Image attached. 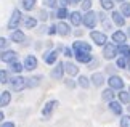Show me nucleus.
<instances>
[{
  "label": "nucleus",
  "mask_w": 130,
  "mask_h": 127,
  "mask_svg": "<svg viewBox=\"0 0 130 127\" xmlns=\"http://www.w3.org/2000/svg\"><path fill=\"white\" fill-rule=\"evenodd\" d=\"M96 24H98V13H96V11L88 10V11L84 13V16H82V26H84V27H87V29H90V31H93V29L96 27Z\"/></svg>",
  "instance_id": "f257e3e1"
},
{
  "label": "nucleus",
  "mask_w": 130,
  "mask_h": 127,
  "mask_svg": "<svg viewBox=\"0 0 130 127\" xmlns=\"http://www.w3.org/2000/svg\"><path fill=\"white\" fill-rule=\"evenodd\" d=\"M8 84H10V87H11L13 92H21V90H24L27 87V79L23 77L21 74H13Z\"/></svg>",
  "instance_id": "f03ea898"
},
{
  "label": "nucleus",
  "mask_w": 130,
  "mask_h": 127,
  "mask_svg": "<svg viewBox=\"0 0 130 127\" xmlns=\"http://www.w3.org/2000/svg\"><path fill=\"white\" fill-rule=\"evenodd\" d=\"M23 19H24V16H23L21 10L14 8V10H13V13H11V16H10V19H8L7 27L10 29V31H14V29H18V27L23 24Z\"/></svg>",
  "instance_id": "7ed1b4c3"
},
{
  "label": "nucleus",
  "mask_w": 130,
  "mask_h": 127,
  "mask_svg": "<svg viewBox=\"0 0 130 127\" xmlns=\"http://www.w3.org/2000/svg\"><path fill=\"white\" fill-rule=\"evenodd\" d=\"M119 55V45L114 42H108L103 47V58L104 60H114Z\"/></svg>",
  "instance_id": "20e7f679"
},
{
  "label": "nucleus",
  "mask_w": 130,
  "mask_h": 127,
  "mask_svg": "<svg viewBox=\"0 0 130 127\" xmlns=\"http://www.w3.org/2000/svg\"><path fill=\"white\" fill-rule=\"evenodd\" d=\"M90 39H92V42L95 45H98V47H104V45L108 44V35H106V32L96 31V29L90 31Z\"/></svg>",
  "instance_id": "39448f33"
},
{
  "label": "nucleus",
  "mask_w": 130,
  "mask_h": 127,
  "mask_svg": "<svg viewBox=\"0 0 130 127\" xmlns=\"http://www.w3.org/2000/svg\"><path fill=\"white\" fill-rule=\"evenodd\" d=\"M108 87H111L114 90H122L124 89V85H125V82H124V79L121 77V76H117V74H112V76H109L108 77Z\"/></svg>",
  "instance_id": "423d86ee"
},
{
  "label": "nucleus",
  "mask_w": 130,
  "mask_h": 127,
  "mask_svg": "<svg viewBox=\"0 0 130 127\" xmlns=\"http://www.w3.org/2000/svg\"><path fill=\"white\" fill-rule=\"evenodd\" d=\"M16 60H18V53L14 52V50H11V48H5V50L0 52V61L2 63L10 64V63L16 61Z\"/></svg>",
  "instance_id": "0eeeda50"
},
{
  "label": "nucleus",
  "mask_w": 130,
  "mask_h": 127,
  "mask_svg": "<svg viewBox=\"0 0 130 127\" xmlns=\"http://www.w3.org/2000/svg\"><path fill=\"white\" fill-rule=\"evenodd\" d=\"M59 105V101L58 100H48L47 103L43 105V108H42V118H45V119H48L50 116L53 114V111L56 109V106Z\"/></svg>",
  "instance_id": "6e6552de"
},
{
  "label": "nucleus",
  "mask_w": 130,
  "mask_h": 127,
  "mask_svg": "<svg viewBox=\"0 0 130 127\" xmlns=\"http://www.w3.org/2000/svg\"><path fill=\"white\" fill-rule=\"evenodd\" d=\"M64 74H66V68H64L63 61H58L56 64H55V68L52 69V73H50L52 79H56V80H61L64 77Z\"/></svg>",
  "instance_id": "1a4fd4ad"
},
{
  "label": "nucleus",
  "mask_w": 130,
  "mask_h": 127,
  "mask_svg": "<svg viewBox=\"0 0 130 127\" xmlns=\"http://www.w3.org/2000/svg\"><path fill=\"white\" fill-rule=\"evenodd\" d=\"M74 57H76V61L80 64H88L93 61L92 52H74Z\"/></svg>",
  "instance_id": "9d476101"
},
{
  "label": "nucleus",
  "mask_w": 130,
  "mask_h": 127,
  "mask_svg": "<svg viewBox=\"0 0 130 127\" xmlns=\"http://www.w3.org/2000/svg\"><path fill=\"white\" fill-rule=\"evenodd\" d=\"M24 69L29 71V73H32V71H36L37 69V66H39V61H37V58L34 57V55H27L26 58H24Z\"/></svg>",
  "instance_id": "9b49d317"
},
{
  "label": "nucleus",
  "mask_w": 130,
  "mask_h": 127,
  "mask_svg": "<svg viewBox=\"0 0 130 127\" xmlns=\"http://www.w3.org/2000/svg\"><path fill=\"white\" fill-rule=\"evenodd\" d=\"M58 57H59V50H48L43 53V61L47 64H56L58 63Z\"/></svg>",
  "instance_id": "f8f14e48"
},
{
  "label": "nucleus",
  "mask_w": 130,
  "mask_h": 127,
  "mask_svg": "<svg viewBox=\"0 0 130 127\" xmlns=\"http://www.w3.org/2000/svg\"><path fill=\"white\" fill-rule=\"evenodd\" d=\"M108 108H109V111H111L112 114H116V116H122L124 114V106H122V103L119 100L108 101Z\"/></svg>",
  "instance_id": "ddd939ff"
},
{
  "label": "nucleus",
  "mask_w": 130,
  "mask_h": 127,
  "mask_svg": "<svg viewBox=\"0 0 130 127\" xmlns=\"http://www.w3.org/2000/svg\"><path fill=\"white\" fill-rule=\"evenodd\" d=\"M111 19H112V23L116 24L117 27H124L125 26V21H127V18L124 16L121 11H117V10H112L111 11Z\"/></svg>",
  "instance_id": "4468645a"
},
{
  "label": "nucleus",
  "mask_w": 130,
  "mask_h": 127,
  "mask_svg": "<svg viewBox=\"0 0 130 127\" xmlns=\"http://www.w3.org/2000/svg\"><path fill=\"white\" fill-rule=\"evenodd\" d=\"M127 32H124L121 31V29H117V31H114L112 35H111V40L114 44H117V45H122V44H127Z\"/></svg>",
  "instance_id": "2eb2a0df"
},
{
  "label": "nucleus",
  "mask_w": 130,
  "mask_h": 127,
  "mask_svg": "<svg viewBox=\"0 0 130 127\" xmlns=\"http://www.w3.org/2000/svg\"><path fill=\"white\" fill-rule=\"evenodd\" d=\"M98 21L101 23V26H103V29L104 31H111L112 29V19H111V16H106L103 11H100L98 13Z\"/></svg>",
  "instance_id": "dca6fc26"
},
{
  "label": "nucleus",
  "mask_w": 130,
  "mask_h": 127,
  "mask_svg": "<svg viewBox=\"0 0 130 127\" xmlns=\"http://www.w3.org/2000/svg\"><path fill=\"white\" fill-rule=\"evenodd\" d=\"M72 50L74 52H92V45L84 40H76L72 44Z\"/></svg>",
  "instance_id": "f3484780"
},
{
  "label": "nucleus",
  "mask_w": 130,
  "mask_h": 127,
  "mask_svg": "<svg viewBox=\"0 0 130 127\" xmlns=\"http://www.w3.org/2000/svg\"><path fill=\"white\" fill-rule=\"evenodd\" d=\"M10 40L14 44H23L24 40H26V34H24L21 29H14V31H11V34H10Z\"/></svg>",
  "instance_id": "a211bd4d"
},
{
  "label": "nucleus",
  "mask_w": 130,
  "mask_h": 127,
  "mask_svg": "<svg viewBox=\"0 0 130 127\" xmlns=\"http://www.w3.org/2000/svg\"><path fill=\"white\" fill-rule=\"evenodd\" d=\"M82 16L84 15L80 11H71L69 13V23H71V26L74 27H79L82 24Z\"/></svg>",
  "instance_id": "6ab92c4d"
},
{
  "label": "nucleus",
  "mask_w": 130,
  "mask_h": 127,
  "mask_svg": "<svg viewBox=\"0 0 130 127\" xmlns=\"http://www.w3.org/2000/svg\"><path fill=\"white\" fill-rule=\"evenodd\" d=\"M56 27H58V35H61V37H68L71 34V26L66 21H59L56 24Z\"/></svg>",
  "instance_id": "aec40b11"
},
{
  "label": "nucleus",
  "mask_w": 130,
  "mask_h": 127,
  "mask_svg": "<svg viewBox=\"0 0 130 127\" xmlns=\"http://www.w3.org/2000/svg\"><path fill=\"white\" fill-rule=\"evenodd\" d=\"M64 68H66V74L69 77H74V76H79V66L72 61H66L64 63Z\"/></svg>",
  "instance_id": "412c9836"
},
{
  "label": "nucleus",
  "mask_w": 130,
  "mask_h": 127,
  "mask_svg": "<svg viewBox=\"0 0 130 127\" xmlns=\"http://www.w3.org/2000/svg\"><path fill=\"white\" fill-rule=\"evenodd\" d=\"M90 80H92V85H95V87H101V85L106 82L103 73H93L92 77H90Z\"/></svg>",
  "instance_id": "4be33fe9"
},
{
  "label": "nucleus",
  "mask_w": 130,
  "mask_h": 127,
  "mask_svg": "<svg viewBox=\"0 0 130 127\" xmlns=\"http://www.w3.org/2000/svg\"><path fill=\"white\" fill-rule=\"evenodd\" d=\"M37 23H39V19L34 18V16H24V19H23L24 29H36L37 27Z\"/></svg>",
  "instance_id": "5701e85b"
},
{
  "label": "nucleus",
  "mask_w": 130,
  "mask_h": 127,
  "mask_svg": "<svg viewBox=\"0 0 130 127\" xmlns=\"http://www.w3.org/2000/svg\"><path fill=\"white\" fill-rule=\"evenodd\" d=\"M11 103V92L10 90H3L2 93H0V108H5V106H8Z\"/></svg>",
  "instance_id": "b1692460"
},
{
  "label": "nucleus",
  "mask_w": 130,
  "mask_h": 127,
  "mask_svg": "<svg viewBox=\"0 0 130 127\" xmlns=\"http://www.w3.org/2000/svg\"><path fill=\"white\" fill-rule=\"evenodd\" d=\"M8 69L11 71V74H21L23 71H24V64L19 63L18 60H16V61H13V63L8 64Z\"/></svg>",
  "instance_id": "393cba45"
},
{
  "label": "nucleus",
  "mask_w": 130,
  "mask_h": 127,
  "mask_svg": "<svg viewBox=\"0 0 130 127\" xmlns=\"http://www.w3.org/2000/svg\"><path fill=\"white\" fill-rule=\"evenodd\" d=\"M59 21H64L66 18H69V11H68V7H58L56 8V13H55Z\"/></svg>",
  "instance_id": "a878e982"
},
{
  "label": "nucleus",
  "mask_w": 130,
  "mask_h": 127,
  "mask_svg": "<svg viewBox=\"0 0 130 127\" xmlns=\"http://www.w3.org/2000/svg\"><path fill=\"white\" fill-rule=\"evenodd\" d=\"M42 79H43L42 76H31V77H27V89H34L37 85H40Z\"/></svg>",
  "instance_id": "bb28decb"
},
{
  "label": "nucleus",
  "mask_w": 130,
  "mask_h": 127,
  "mask_svg": "<svg viewBox=\"0 0 130 127\" xmlns=\"http://www.w3.org/2000/svg\"><path fill=\"white\" fill-rule=\"evenodd\" d=\"M117 98L119 101H121L122 105H130V92H127V90H119V93H117Z\"/></svg>",
  "instance_id": "cd10ccee"
},
{
  "label": "nucleus",
  "mask_w": 130,
  "mask_h": 127,
  "mask_svg": "<svg viewBox=\"0 0 130 127\" xmlns=\"http://www.w3.org/2000/svg\"><path fill=\"white\" fill-rule=\"evenodd\" d=\"M116 90L114 89H111V87H108V89H104L103 92H101V100H104V101H111V100H114V93Z\"/></svg>",
  "instance_id": "c85d7f7f"
},
{
  "label": "nucleus",
  "mask_w": 130,
  "mask_h": 127,
  "mask_svg": "<svg viewBox=\"0 0 130 127\" xmlns=\"http://www.w3.org/2000/svg\"><path fill=\"white\" fill-rule=\"evenodd\" d=\"M11 79V71L10 69H0V84H8Z\"/></svg>",
  "instance_id": "c756f323"
},
{
  "label": "nucleus",
  "mask_w": 130,
  "mask_h": 127,
  "mask_svg": "<svg viewBox=\"0 0 130 127\" xmlns=\"http://www.w3.org/2000/svg\"><path fill=\"white\" fill-rule=\"evenodd\" d=\"M36 3L37 0H21V8L24 11H32L36 8Z\"/></svg>",
  "instance_id": "7c9ffc66"
},
{
  "label": "nucleus",
  "mask_w": 130,
  "mask_h": 127,
  "mask_svg": "<svg viewBox=\"0 0 130 127\" xmlns=\"http://www.w3.org/2000/svg\"><path fill=\"white\" fill-rule=\"evenodd\" d=\"M77 85H79V87H82V89H88L90 85H92V80H90L87 76H79Z\"/></svg>",
  "instance_id": "2f4dec72"
},
{
  "label": "nucleus",
  "mask_w": 130,
  "mask_h": 127,
  "mask_svg": "<svg viewBox=\"0 0 130 127\" xmlns=\"http://www.w3.org/2000/svg\"><path fill=\"white\" fill-rule=\"evenodd\" d=\"M114 2H116V0H100V5H101V8L106 10V11H112L114 10Z\"/></svg>",
  "instance_id": "473e14b6"
},
{
  "label": "nucleus",
  "mask_w": 130,
  "mask_h": 127,
  "mask_svg": "<svg viewBox=\"0 0 130 127\" xmlns=\"http://www.w3.org/2000/svg\"><path fill=\"white\" fill-rule=\"evenodd\" d=\"M127 61H128V58H125V57H117L116 58V66L119 69H127Z\"/></svg>",
  "instance_id": "72a5a7b5"
},
{
  "label": "nucleus",
  "mask_w": 130,
  "mask_h": 127,
  "mask_svg": "<svg viewBox=\"0 0 130 127\" xmlns=\"http://www.w3.org/2000/svg\"><path fill=\"white\" fill-rule=\"evenodd\" d=\"M119 11H121L125 18H130V3L127 2V0L121 3V10H119Z\"/></svg>",
  "instance_id": "f704fd0d"
},
{
  "label": "nucleus",
  "mask_w": 130,
  "mask_h": 127,
  "mask_svg": "<svg viewBox=\"0 0 130 127\" xmlns=\"http://www.w3.org/2000/svg\"><path fill=\"white\" fill-rule=\"evenodd\" d=\"M119 55H122V57H125V58H130V47L127 44L119 45Z\"/></svg>",
  "instance_id": "c9c22d12"
},
{
  "label": "nucleus",
  "mask_w": 130,
  "mask_h": 127,
  "mask_svg": "<svg viewBox=\"0 0 130 127\" xmlns=\"http://www.w3.org/2000/svg\"><path fill=\"white\" fill-rule=\"evenodd\" d=\"M42 3L45 8H50V10H56V7L59 5L58 0H42Z\"/></svg>",
  "instance_id": "e433bc0d"
},
{
  "label": "nucleus",
  "mask_w": 130,
  "mask_h": 127,
  "mask_svg": "<svg viewBox=\"0 0 130 127\" xmlns=\"http://www.w3.org/2000/svg\"><path fill=\"white\" fill-rule=\"evenodd\" d=\"M121 127H130V114L121 116Z\"/></svg>",
  "instance_id": "4c0bfd02"
},
{
  "label": "nucleus",
  "mask_w": 130,
  "mask_h": 127,
  "mask_svg": "<svg viewBox=\"0 0 130 127\" xmlns=\"http://www.w3.org/2000/svg\"><path fill=\"white\" fill-rule=\"evenodd\" d=\"M92 5H93V0H82V2H80V7H82L84 11L92 10Z\"/></svg>",
  "instance_id": "58836bf2"
},
{
  "label": "nucleus",
  "mask_w": 130,
  "mask_h": 127,
  "mask_svg": "<svg viewBox=\"0 0 130 127\" xmlns=\"http://www.w3.org/2000/svg\"><path fill=\"white\" fill-rule=\"evenodd\" d=\"M61 50H63L64 57H68V58H71V57H74V50H72V47H71V48H69V47H63Z\"/></svg>",
  "instance_id": "ea45409f"
},
{
  "label": "nucleus",
  "mask_w": 130,
  "mask_h": 127,
  "mask_svg": "<svg viewBox=\"0 0 130 127\" xmlns=\"http://www.w3.org/2000/svg\"><path fill=\"white\" fill-rule=\"evenodd\" d=\"M8 39L7 37H0V52H2V50H5V48H7L8 47Z\"/></svg>",
  "instance_id": "a19ab883"
},
{
  "label": "nucleus",
  "mask_w": 130,
  "mask_h": 127,
  "mask_svg": "<svg viewBox=\"0 0 130 127\" xmlns=\"http://www.w3.org/2000/svg\"><path fill=\"white\" fill-rule=\"evenodd\" d=\"M48 16H50V15L45 11V10H40V11H39V19H40V21H47Z\"/></svg>",
  "instance_id": "79ce46f5"
},
{
  "label": "nucleus",
  "mask_w": 130,
  "mask_h": 127,
  "mask_svg": "<svg viewBox=\"0 0 130 127\" xmlns=\"http://www.w3.org/2000/svg\"><path fill=\"white\" fill-rule=\"evenodd\" d=\"M47 34H48V35H55V34H58V27H56V24H52V26L48 27Z\"/></svg>",
  "instance_id": "37998d69"
},
{
  "label": "nucleus",
  "mask_w": 130,
  "mask_h": 127,
  "mask_svg": "<svg viewBox=\"0 0 130 127\" xmlns=\"http://www.w3.org/2000/svg\"><path fill=\"white\" fill-rule=\"evenodd\" d=\"M58 3H59V7H68V5H71L72 2L71 0H58Z\"/></svg>",
  "instance_id": "c03bdc74"
},
{
  "label": "nucleus",
  "mask_w": 130,
  "mask_h": 127,
  "mask_svg": "<svg viewBox=\"0 0 130 127\" xmlns=\"http://www.w3.org/2000/svg\"><path fill=\"white\" fill-rule=\"evenodd\" d=\"M0 127H14V122H11V121H7V122H2V124H0Z\"/></svg>",
  "instance_id": "a18cd8bd"
},
{
  "label": "nucleus",
  "mask_w": 130,
  "mask_h": 127,
  "mask_svg": "<svg viewBox=\"0 0 130 127\" xmlns=\"http://www.w3.org/2000/svg\"><path fill=\"white\" fill-rule=\"evenodd\" d=\"M64 84H66V87H71V89L74 87V85H76V84L72 82V79H66V80H64Z\"/></svg>",
  "instance_id": "49530a36"
},
{
  "label": "nucleus",
  "mask_w": 130,
  "mask_h": 127,
  "mask_svg": "<svg viewBox=\"0 0 130 127\" xmlns=\"http://www.w3.org/2000/svg\"><path fill=\"white\" fill-rule=\"evenodd\" d=\"M3 119H5V114H3V111H0V124H2Z\"/></svg>",
  "instance_id": "de8ad7c7"
},
{
  "label": "nucleus",
  "mask_w": 130,
  "mask_h": 127,
  "mask_svg": "<svg viewBox=\"0 0 130 127\" xmlns=\"http://www.w3.org/2000/svg\"><path fill=\"white\" fill-rule=\"evenodd\" d=\"M127 69L130 71V58H128V61H127Z\"/></svg>",
  "instance_id": "09e8293b"
},
{
  "label": "nucleus",
  "mask_w": 130,
  "mask_h": 127,
  "mask_svg": "<svg viewBox=\"0 0 130 127\" xmlns=\"http://www.w3.org/2000/svg\"><path fill=\"white\" fill-rule=\"evenodd\" d=\"M72 3H79V2H82V0H71Z\"/></svg>",
  "instance_id": "8fccbe9b"
},
{
  "label": "nucleus",
  "mask_w": 130,
  "mask_h": 127,
  "mask_svg": "<svg viewBox=\"0 0 130 127\" xmlns=\"http://www.w3.org/2000/svg\"><path fill=\"white\" fill-rule=\"evenodd\" d=\"M127 35L130 37V27H127Z\"/></svg>",
  "instance_id": "3c124183"
},
{
  "label": "nucleus",
  "mask_w": 130,
  "mask_h": 127,
  "mask_svg": "<svg viewBox=\"0 0 130 127\" xmlns=\"http://www.w3.org/2000/svg\"><path fill=\"white\" fill-rule=\"evenodd\" d=\"M116 2H121L122 3V2H125V0H116Z\"/></svg>",
  "instance_id": "603ef678"
},
{
  "label": "nucleus",
  "mask_w": 130,
  "mask_h": 127,
  "mask_svg": "<svg viewBox=\"0 0 130 127\" xmlns=\"http://www.w3.org/2000/svg\"><path fill=\"white\" fill-rule=\"evenodd\" d=\"M128 92H130V87H128Z\"/></svg>",
  "instance_id": "864d4df0"
},
{
  "label": "nucleus",
  "mask_w": 130,
  "mask_h": 127,
  "mask_svg": "<svg viewBox=\"0 0 130 127\" xmlns=\"http://www.w3.org/2000/svg\"><path fill=\"white\" fill-rule=\"evenodd\" d=\"M128 109H130V106H128Z\"/></svg>",
  "instance_id": "5fc2aeb1"
}]
</instances>
